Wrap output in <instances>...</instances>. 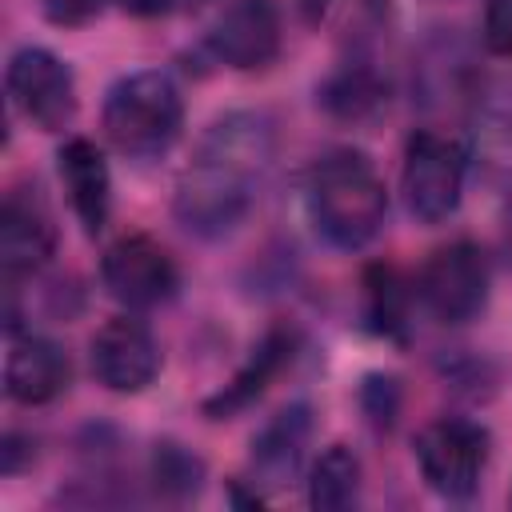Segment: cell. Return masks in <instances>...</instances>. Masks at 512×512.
Listing matches in <instances>:
<instances>
[{"mask_svg":"<svg viewBox=\"0 0 512 512\" xmlns=\"http://www.w3.org/2000/svg\"><path fill=\"white\" fill-rule=\"evenodd\" d=\"M424 484L444 500H472L492 456V436L484 424L464 416H440L416 432L412 444Z\"/></svg>","mask_w":512,"mask_h":512,"instance_id":"obj_4","label":"cell"},{"mask_svg":"<svg viewBox=\"0 0 512 512\" xmlns=\"http://www.w3.org/2000/svg\"><path fill=\"white\" fill-rule=\"evenodd\" d=\"M480 132L496 152L512 148V80H496L476 96Z\"/></svg>","mask_w":512,"mask_h":512,"instance_id":"obj_20","label":"cell"},{"mask_svg":"<svg viewBox=\"0 0 512 512\" xmlns=\"http://www.w3.org/2000/svg\"><path fill=\"white\" fill-rule=\"evenodd\" d=\"M308 436H312V412L308 404H288L280 408L256 436H252V476L268 488H280L288 484L296 472H300V460H304V448H308ZM252 480V484H256Z\"/></svg>","mask_w":512,"mask_h":512,"instance_id":"obj_16","label":"cell"},{"mask_svg":"<svg viewBox=\"0 0 512 512\" xmlns=\"http://www.w3.org/2000/svg\"><path fill=\"white\" fill-rule=\"evenodd\" d=\"M4 88L12 108L40 132H60L76 116V80L72 68L48 48H20L4 68Z\"/></svg>","mask_w":512,"mask_h":512,"instance_id":"obj_7","label":"cell"},{"mask_svg":"<svg viewBox=\"0 0 512 512\" xmlns=\"http://www.w3.org/2000/svg\"><path fill=\"white\" fill-rule=\"evenodd\" d=\"M292 348H296V336H292L288 328H272V332L252 348V356L236 368V376H232L220 392H212V396L204 400V416H208V420H228V416L244 412L248 404H256V400L268 392V384L284 372V364L292 360Z\"/></svg>","mask_w":512,"mask_h":512,"instance_id":"obj_15","label":"cell"},{"mask_svg":"<svg viewBox=\"0 0 512 512\" xmlns=\"http://www.w3.org/2000/svg\"><path fill=\"white\" fill-rule=\"evenodd\" d=\"M376 64L380 60L372 48H352V56H344L340 68H332L328 80L316 88V100L324 104V112L352 124L376 116L388 100V80Z\"/></svg>","mask_w":512,"mask_h":512,"instance_id":"obj_14","label":"cell"},{"mask_svg":"<svg viewBox=\"0 0 512 512\" xmlns=\"http://www.w3.org/2000/svg\"><path fill=\"white\" fill-rule=\"evenodd\" d=\"M100 280H104L108 296L120 300L128 312H148L176 296L180 268L164 244H156L144 232H128L108 244L104 260H100Z\"/></svg>","mask_w":512,"mask_h":512,"instance_id":"obj_8","label":"cell"},{"mask_svg":"<svg viewBox=\"0 0 512 512\" xmlns=\"http://www.w3.org/2000/svg\"><path fill=\"white\" fill-rule=\"evenodd\" d=\"M32 460H36L32 436H24V432H4V440H0V472H4V476H16V472H24V464H32Z\"/></svg>","mask_w":512,"mask_h":512,"instance_id":"obj_24","label":"cell"},{"mask_svg":"<svg viewBox=\"0 0 512 512\" xmlns=\"http://www.w3.org/2000/svg\"><path fill=\"white\" fill-rule=\"evenodd\" d=\"M364 312H368V324L380 332V336H392V340H404L408 332V292H404V280L396 276V268H368L364 276Z\"/></svg>","mask_w":512,"mask_h":512,"instance_id":"obj_19","label":"cell"},{"mask_svg":"<svg viewBox=\"0 0 512 512\" xmlns=\"http://www.w3.org/2000/svg\"><path fill=\"white\" fill-rule=\"evenodd\" d=\"M148 476H152V488H156L164 500H176V504H180V500L200 496L208 468H204V460H200L192 448H184V444H176V440H160V444L152 448Z\"/></svg>","mask_w":512,"mask_h":512,"instance_id":"obj_18","label":"cell"},{"mask_svg":"<svg viewBox=\"0 0 512 512\" xmlns=\"http://www.w3.org/2000/svg\"><path fill=\"white\" fill-rule=\"evenodd\" d=\"M304 192L316 232L344 252L364 248L388 216L384 180L376 164L356 148H336L324 160H316Z\"/></svg>","mask_w":512,"mask_h":512,"instance_id":"obj_2","label":"cell"},{"mask_svg":"<svg viewBox=\"0 0 512 512\" xmlns=\"http://www.w3.org/2000/svg\"><path fill=\"white\" fill-rule=\"evenodd\" d=\"M360 408L372 420V428L388 432L396 424V416H400V384L392 376H380V372L364 376V384H360Z\"/></svg>","mask_w":512,"mask_h":512,"instance_id":"obj_21","label":"cell"},{"mask_svg":"<svg viewBox=\"0 0 512 512\" xmlns=\"http://www.w3.org/2000/svg\"><path fill=\"white\" fill-rule=\"evenodd\" d=\"M488 284H492L488 256L472 240H452L436 248L416 276V292L424 308L444 324L476 320L488 304Z\"/></svg>","mask_w":512,"mask_h":512,"instance_id":"obj_6","label":"cell"},{"mask_svg":"<svg viewBox=\"0 0 512 512\" xmlns=\"http://www.w3.org/2000/svg\"><path fill=\"white\" fill-rule=\"evenodd\" d=\"M56 252V224L52 212L36 192L12 188L0 208V268L4 284H16L20 276H32L48 264Z\"/></svg>","mask_w":512,"mask_h":512,"instance_id":"obj_11","label":"cell"},{"mask_svg":"<svg viewBox=\"0 0 512 512\" xmlns=\"http://www.w3.org/2000/svg\"><path fill=\"white\" fill-rule=\"evenodd\" d=\"M128 16H136V20H156V16H168L172 8H180V4H188V0H116Z\"/></svg>","mask_w":512,"mask_h":512,"instance_id":"obj_25","label":"cell"},{"mask_svg":"<svg viewBox=\"0 0 512 512\" xmlns=\"http://www.w3.org/2000/svg\"><path fill=\"white\" fill-rule=\"evenodd\" d=\"M72 364L68 352L36 332H16L8 336V356H4V396L24 408L52 404L68 388Z\"/></svg>","mask_w":512,"mask_h":512,"instance_id":"obj_12","label":"cell"},{"mask_svg":"<svg viewBox=\"0 0 512 512\" xmlns=\"http://www.w3.org/2000/svg\"><path fill=\"white\" fill-rule=\"evenodd\" d=\"M296 4H300V12H304L308 24H320L324 12H328V0H296Z\"/></svg>","mask_w":512,"mask_h":512,"instance_id":"obj_26","label":"cell"},{"mask_svg":"<svg viewBox=\"0 0 512 512\" xmlns=\"http://www.w3.org/2000/svg\"><path fill=\"white\" fill-rule=\"evenodd\" d=\"M280 40L284 32L276 0H228L204 32L208 52L236 72L268 68L280 56Z\"/></svg>","mask_w":512,"mask_h":512,"instance_id":"obj_9","label":"cell"},{"mask_svg":"<svg viewBox=\"0 0 512 512\" xmlns=\"http://www.w3.org/2000/svg\"><path fill=\"white\" fill-rule=\"evenodd\" d=\"M276 156V124L264 112H228L196 144L176 180L172 216L200 240H220L244 224Z\"/></svg>","mask_w":512,"mask_h":512,"instance_id":"obj_1","label":"cell"},{"mask_svg":"<svg viewBox=\"0 0 512 512\" xmlns=\"http://www.w3.org/2000/svg\"><path fill=\"white\" fill-rule=\"evenodd\" d=\"M360 500V460L348 444H328L308 468V504L316 512H340Z\"/></svg>","mask_w":512,"mask_h":512,"instance_id":"obj_17","label":"cell"},{"mask_svg":"<svg viewBox=\"0 0 512 512\" xmlns=\"http://www.w3.org/2000/svg\"><path fill=\"white\" fill-rule=\"evenodd\" d=\"M56 168H60V184L68 192V204L80 228L88 236H100L112 216V172H108L104 152L88 136H72L60 144Z\"/></svg>","mask_w":512,"mask_h":512,"instance_id":"obj_13","label":"cell"},{"mask_svg":"<svg viewBox=\"0 0 512 512\" xmlns=\"http://www.w3.org/2000/svg\"><path fill=\"white\" fill-rule=\"evenodd\" d=\"M480 40L492 56L512 60V0H488L484 4V24H480Z\"/></svg>","mask_w":512,"mask_h":512,"instance_id":"obj_22","label":"cell"},{"mask_svg":"<svg viewBox=\"0 0 512 512\" xmlns=\"http://www.w3.org/2000/svg\"><path fill=\"white\" fill-rule=\"evenodd\" d=\"M88 360H92V376L108 388V392H144L156 372H160V344L152 336V328L136 316H112L96 328L92 344H88Z\"/></svg>","mask_w":512,"mask_h":512,"instance_id":"obj_10","label":"cell"},{"mask_svg":"<svg viewBox=\"0 0 512 512\" xmlns=\"http://www.w3.org/2000/svg\"><path fill=\"white\" fill-rule=\"evenodd\" d=\"M464 168H468V156L456 140L416 128L404 144V164H400V192L408 212L420 224L448 220L464 196Z\"/></svg>","mask_w":512,"mask_h":512,"instance_id":"obj_5","label":"cell"},{"mask_svg":"<svg viewBox=\"0 0 512 512\" xmlns=\"http://www.w3.org/2000/svg\"><path fill=\"white\" fill-rule=\"evenodd\" d=\"M40 12L56 28H84L104 12V0H40Z\"/></svg>","mask_w":512,"mask_h":512,"instance_id":"obj_23","label":"cell"},{"mask_svg":"<svg viewBox=\"0 0 512 512\" xmlns=\"http://www.w3.org/2000/svg\"><path fill=\"white\" fill-rule=\"evenodd\" d=\"M184 128V100L168 72L140 68L120 76L104 96V136L136 160L164 156Z\"/></svg>","mask_w":512,"mask_h":512,"instance_id":"obj_3","label":"cell"}]
</instances>
